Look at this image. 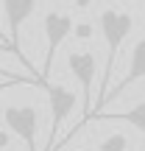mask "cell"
<instances>
[{"instance_id": "14", "label": "cell", "mask_w": 145, "mask_h": 151, "mask_svg": "<svg viewBox=\"0 0 145 151\" xmlns=\"http://www.w3.org/2000/svg\"><path fill=\"white\" fill-rule=\"evenodd\" d=\"M9 146V134H6V132H0V148H6Z\"/></svg>"}, {"instance_id": "9", "label": "cell", "mask_w": 145, "mask_h": 151, "mask_svg": "<svg viewBox=\"0 0 145 151\" xmlns=\"http://www.w3.org/2000/svg\"><path fill=\"white\" fill-rule=\"evenodd\" d=\"M92 151H129V137L120 134V132H114V134H109L101 146L92 148Z\"/></svg>"}, {"instance_id": "3", "label": "cell", "mask_w": 145, "mask_h": 151, "mask_svg": "<svg viewBox=\"0 0 145 151\" xmlns=\"http://www.w3.org/2000/svg\"><path fill=\"white\" fill-rule=\"evenodd\" d=\"M42 90H48V101H50V134H48L45 151H53L59 129H61V123L70 118V112L75 109V101H78V98H75V92L70 87H64V84H50V81H45Z\"/></svg>"}, {"instance_id": "7", "label": "cell", "mask_w": 145, "mask_h": 151, "mask_svg": "<svg viewBox=\"0 0 145 151\" xmlns=\"http://www.w3.org/2000/svg\"><path fill=\"white\" fill-rule=\"evenodd\" d=\"M140 78H145V39H140V42L134 45V50H131V59H129V73H126L123 78H120L117 84L109 90L106 104H109V101H114V98H117L129 84H134V81H140Z\"/></svg>"}, {"instance_id": "6", "label": "cell", "mask_w": 145, "mask_h": 151, "mask_svg": "<svg viewBox=\"0 0 145 151\" xmlns=\"http://www.w3.org/2000/svg\"><path fill=\"white\" fill-rule=\"evenodd\" d=\"M34 9H36V0H3V14H6V22H9V42L14 48V56L28 70H31V65H28V59L22 56V48H20V28L34 14Z\"/></svg>"}, {"instance_id": "15", "label": "cell", "mask_w": 145, "mask_h": 151, "mask_svg": "<svg viewBox=\"0 0 145 151\" xmlns=\"http://www.w3.org/2000/svg\"><path fill=\"white\" fill-rule=\"evenodd\" d=\"M0 50H9V53H14V50H11V45H6V42H0Z\"/></svg>"}, {"instance_id": "12", "label": "cell", "mask_w": 145, "mask_h": 151, "mask_svg": "<svg viewBox=\"0 0 145 151\" xmlns=\"http://www.w3.org/2000/svg\"><path fill=\"white\" fill-rule=\"evenodd\" d=\"M89 34H92L89 25H78V37H89Z\"/></svg>"}, {"instance_id": "10", "label": "cell", "mask_w": 145, "mask_h": 151, "mask_svg": "<svg viewBox=\"0 0 145 151\" xmlns=\"http://www.w3.org/2000/svg\"><path fill=\"white\" fill-rule=\"evenodd\" d=\"M0 78L20 81V84H36V87H42V81H39L36 76H14V73H9V70H6V67H0Z\"/></svg>"}, {"instance_id": "11", "label": "cell", "mask_w": 145, "mask_h": 151, "mask_svg": "<svg viewBox=\"0 0 145 151\" xmlns=\"http://www.w3.org/2000/svg\"><path fill=\"white\" fill-rule=\"evenodd\" d=\"M67 3H73L75 9H89V6H92V0H67Z\"/></svg>"}, {"instance_id": "8", "label": "cell", "mask_w": 145, "mask_h": 151, "mask_svg": "<svg viewBox=\"0 0 145 151\" xmlns=\"http://www.w3.org/2000/svg\"><path fill=\"white\" fill-rule=\"evenodd\" d=\"M109 118L112 120H126V123H131L137 132L145 134V101H140L134 109H129V112H112V115L109 112H95L92 115V120H109Z\"/></svg>"}, {"instance_id": "13", "label": "cell", "mask_w": 145, "mask_h": 151, "mask_svg": "<svg viewBox=\"0 0 145 151\" xmlns=\"http://www.w3.org/2000/svg\"><path fill=\"white\" fill-rule=\"evenodd\" d=\"M14 84H20V81H0V92L9 90V87H14Z\"/></svg>"}, {"instance_id": "2", "label": "cell", "mask_w": 145, "mask_h": 151, "mask_svg": "<svg viewBox=\"0 0 145 151\" xmlns=\"http://www.w3.org/2000/svg\"><path fill=\"white\" fill-rule=\"evenodd\" d=\"M67 67H70V73H73V78L78 81V87H81V95H84V106H81V120L70 129V134L64 137L61 143H67L70 137H75L81 129H84L86 123H89V112H92V106H89V98H92V84H95V73H98V62H95V53L92 50H75V53L67 56Z\"/></svg>"}, {"instance_id": "1", "label": "cell", "mask_w": 145, "mask_h": 151, "mask_svg": "<svg viewBox=\"0 0 145 151\" xmlns=\"http://www.w3.org/2000/svg\"><path fill=\"white\" fill-rule=\"evenodd\" d=\"M98 22H101L103 42H106V67H103L101 95H98V104L92 106V115H95V112H101V109L106 106L109 78H112L114 62H117V53H120V45L126 42V37H129V34H131V28H134V17H131V14H126V11H117V9H106V11H101ZM92 115H89V120H92Z\"/></svg>"}, {"instance_id": "16", "label": "cell", "mask_w": 145, "mask_h": 151, "mask_svg": "<svg viewBox=\"0 0 145 151\" xmlns=\"http://www.w3.org/2000/svg\"><path fill=\"white\" fill-rule=\"evenodd\" d=\"M0 39H3V42H6V37H3V31H0ZM9 45H11V42H9Z\"/></svg>"}, {"instance_id": "5", "label": "cell", "mask_w": 145, "mask_h": 151, "mask_svg": "<svg viewBox=\"0 0 145 151\" xmlns=\"http://www.w3.org/2000/svg\"><path fill=\"white\" fill-rule=\"evenodd\" d=\"M3 120L17 137L28 146V151H39L36 132H39V112L34 106H6Z\"/></svg>"}, {"instance_id": "17", "label": "cell", "mask_w": 145, "mask_h": 151, "mask_svg": "<svg viewBox=\"0 0 145 151\" xmlns=\"http://www.w3.org/2000/svg\"><path fill=\"white\" fill-rule=\"evenodd\" d=\"M0 151H3V148H0Z\"/></svg>"}, {"instance_id": "4", "label": "cell", "mask_w": 145, "mask_h": 151, "mask_svg": "<svg viewBox=\"0 0 145 151\" xmlns=\"http://www.w3.org/2000/svg\"><path fill=\"white\" fill-rule=\"evenodd\" d=\"M42 31H45L48 50H45V62H42V73L39 76H42V81H48V73H50V65H53V59H56L59 45L73 34V17L61 14V11H48L45 20H42Z\"/></svg>"}]
</instances>
